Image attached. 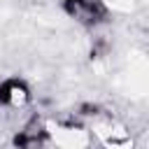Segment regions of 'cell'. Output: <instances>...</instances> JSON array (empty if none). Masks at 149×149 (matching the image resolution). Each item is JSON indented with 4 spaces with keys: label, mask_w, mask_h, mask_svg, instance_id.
Instances as JSON below:
<instances>
[{
    "label": "cell",
    "mask_w": 149,
    "mask_h": 149,
    "mask_svg": "<svg viewBox=\"0 0 149 149\" xmlns=\"http://www.w3.org/2000/svg\"><path fill=\"white\" fill-rule=\"evenodd\" d=\"M30 98L26 81L21 79H2L0 81V105L2 107H19Z\"/></svg>",
    "instance_id": "obj_2"
},
{
    "label": "cell",
    "mask_w": 149,
    "mask_h": 149,
    "mask_svg": "<svg viewBox=\"0 0 149 149\" xmlns=\"http://www.w3.org/2000/svg\"><path fill=\"white\" fill-rule=\"evenodd\" d=\"M63 9L70 19L86 26H95L107 16V5L102 0H63Z\"/></svg>",
    "instance_id": "obj_1"
}]
</instances>
